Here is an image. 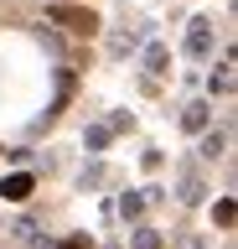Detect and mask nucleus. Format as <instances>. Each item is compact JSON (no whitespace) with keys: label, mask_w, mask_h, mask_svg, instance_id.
<instances>
[{"label":"nucleus","mask_w":238,"mask_h":249,"mask_svg":"<svg viewBox=\"0 0 238 249\" xmlns=\"http://www.w3.org/2000/svg\"><path fill=\"white\" fill-rule=\"evenodd\" d=\"M52 21H57L63 31H73V36H94V31L104 26L88 5H52Z\"/></svg>","instance_id":"f257e3e1"},{"label":"nucleus","mask_w":238,"mask_h":249,"mask_svg":"<svg viewBox=\"0 0 238 249\" xmlns=\"http://www.w3.org/2000/svg\"><path fill=\"white\" fill-rule=\"evenodd\" d=\"M187 57H197V62L212 57V21H207V16H197L187 26Z\"/></svg>","instance_id":"f03ea898"},{"label":"nucleus","mask_w":238,"mask_h":249,"mask_svg":"<svg viewBox=\"0 0 238 249\" xmlns=\"http://www.w3.org/2000/svg\"><path fill=\"white\" fill-rule=\"evenodd\" d=\"M32 192H36V177H32V171H11V177L0 182V197H5V202H26Z\"/></svg>","instance_id":"7ed1b4c3"},{"label":"nucleus","mask_w":238,"mask_h":249,"mask_svg":"<svg viewBox=\"0 0 238 249\" xmlns=\"http://www.w3.org/2000/svg\"><path fill=\"white\" fill-rule=\"evenodd\" d=\"M181 124H187L191 135H202V130H212V99H191V104L181 109Z\"/></svg>","instance_id":"20e7f679"},{"label":"nucleus","mask_w":238,"mask_h":249,"mask_svg":"<svg viewBox=\"0 0 238 249\" xmlns=\"http://www.w3.org/2000/svg\"><path fill=\"white\" fill-rule=\"evenodd\" d=\"M207 93H212V99H228V93H233V52H222L218 73L207 78Z\"/></svg>","instance_id":"39448f33"},{"label":"nucleus","mask_w":238,"mask_h":249,"mask_svg":"<svg viewBox=\"0 0 238 249\" xmlns=\"http://www.w3.org/2000/svg\"><path fill=\"white\" fill-rule=\"evenodd\" d=\"M176 197L187 202V208H197V202L207 197V182L197 177V166H181V192H176Z\"/></svg>","instance_id":"423d86ee"},{"label":"nucleus","mask_w":238,"mask_h":249,"mask_svg":"<svg viewBox=\"0 0 238 249\" xmlns=\"http://www.w3.org/2000/svg\"><path fill=\"white\" fill-rule=\"evenodd\" d=\"M222 151H228V130H202V135H197V156H202V161H218Z\"/></svg>","instance_id":"0eeeda50"},{"label":"nucleus","mask_w":238,"mask_h":249,"mask_svg":"<svg viewBox=\"0 0 238 249\" xmlns=\"http://www.w3.org/2000/svg\"><path fill=\"white\" fill-rule=\"evenodd\" d=\"M145 73H150V78L171 73V47H166V42H150V47H145Z\"/></svg>","instance_id":"6e6552de"},{"label":"nucleus","mask_w":238,"mask_h":249,"mask_svg":"<svg viewBox=\"0 0 238 249\" xmlns=\"http://www.w3.org/2000/svg\"><path fill=\"white\" fill-rule=\"evenodd\" d=\"M73 89H78V83H73V73H67V68H63V73H57V99H52L47 120H52V114H63V109H67V99H73Z\"/></svg>","instance_id":"1a4fd4ad"},{"label":"nucleus","mask_w":238,"mask_h":249,"mask_svg":"<svg viewBox=\"0 0 238 249\" xmlns=\"http://www.w3.org/2000/svg\"><path fill=\"white\" fill-rule=\"evenodd\" d=\"M212 223H218V229H233V223H238L233 197H218V202H212Z\"/></svg>","instance_id":"9d476101"},{"label":"nucleus","mask_w":238,"mask_h":249,"mask_svg":"<svg viewBox=\"0 0 238 249\" xmlns=\"http://www.w3.org/2000/svg\"><path fill=\"white\" fill-rule=\"evenodd\" d=\"M129 244H135V249H166V239H160L156 229H145V223H140V229L129 233Z\"/></svg>","instance_id":"9b49d317"},{"label":"nucleus","mask_w":238,"mask_h":249,"mask_svg":"<svg viewBox=\"0 0 238 249\" xmlns=\"http://www.w3.org/2000/svg\"><path fill=\"white\" fill-rule=\"evenodd\" d=\"M119 213H125V218H140L145 213V192H119Z\"/></svg>","instance_id":"f8f14e48"},{"label":"nucleus","mask_w":238,"mask_h":249,"mask_svg":"<svg viewBox=\"0 0 238 249\" xmlns=\"http://www.w3.org/2000/svg\"><path fill=\"white\" fill-rule=\"evenodd\" d=\"M109 130H104V124H88V130H83V145H88V151H104V145H109Z\"/></svg>","instance_id":"ddd939ff"},{"label":"nucleus","mask_w":238,"mask_h":249,"mask_svg":"<svg viewBox=\"0 0 238 249\" xmlns=\"http://www.w3.org/2000/svg\"><path fill=\"white\" fill-rule=\"evenodd\" d=\"M104 130H109V135H119V130H135V114H125V109H114Z\"/></svg>","instance_id":"4468645a"},{"label":"nucleus","mask_w":238,"mask_h":249,"mask_svg":"<svg viewBox=\"0 0 238 249\" xmlns=\"http://www.w3.org/2000/svg\"><path fill=\"white\" fill-rule=\"evenodd\" d=\"M104 177H109V171L94 161V166H83V177H78V182H83V192H88V187H104Z\"/></svg>","instance_id":"2eb2a0df"},{"label":"nucleus","mask_w":238,"mask_h":249,"mask_svg":"<svg viewBox=\"0 0 238 249\" xmlns=\"http://www.w3.org/2000/svg\"><path fill=\"white\" fill-rule=\"evenodd\" d=\"M52 5H73V0H52Z\"/></svg>","instance_id":"dca6fc26"}]
</instances>
